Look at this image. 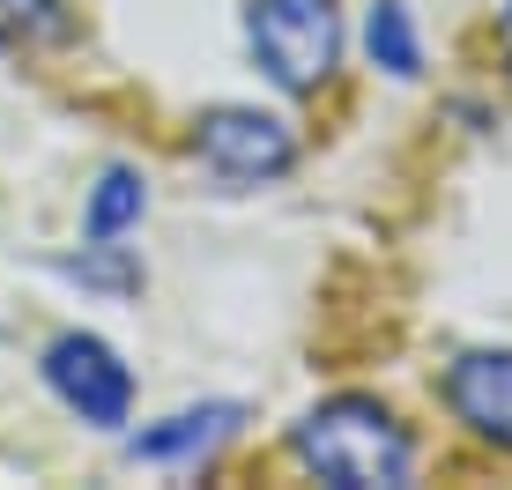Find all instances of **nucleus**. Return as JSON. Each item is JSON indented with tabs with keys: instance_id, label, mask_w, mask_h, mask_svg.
<instances>
[{
	"instance_id": "f257e3e1",
	"label": "nucleus",
	"mask_w": 512,
	"mask_h": 490,
	"mask_svg": "<svg viewBox=\"0 0 512 490\" xmlns=\"http://www.w3.org/2000/svg\"><path fill=\"white\" fill-rule=\"evenodd\" d=\"M290 453L334 490H401L416 476L409 424L372 394H334L320 409H305V424L290 431Z\"/></svg>"
},
{
	"instance_id": "20e7f679",
	"label": "nucleus",
	"mask_w": 512,
	"mask_h": 490,
	"mask_svg": "<svg viewBox=\"0 0 512 490\" xmlns=\"http://www.w3.org/2000/svg\"><path fill=\"white\" fill-rule=\"evenodd\" d=\"M45 387L67 401V409L82 416V424H127V409H134V372L119 364V349L112 342H97V335H60L45 349Z\"/></svg>"
},
{
	"instance_id": "6e6552de",
	"label": "nucleus",
	"mask_w": 512,
	"mask_h": 490,
	"mask_svg": "<svg viewBox=\"0 0 512 490\" xmlns=\"http://www.w3.org/2000/svg\"><path fill=\"white\" fill-rule=\"evenodd\" d=\"M364 52H372V67H386V75H423V45H416V23L401 0H379L372 15H364Z\"/></svg>"
},
{
	"instance_id": "423d86ee",
	"label": "nucleus",
	"mask_w": 512,
	"mask_h": 490,
	"mask_svg": "<svg viewBox=\"0 0 512 490\" xmlns=\"http://www.w3.org/2000/svg\"><path fill=\"white\" fill-rule=\"evenodd\" d=\"M238 416H245L238 401H201V409H179V416H164V424L134 431L127 453L134 461H156V468H186V461H201V453H216L231 439Z\"/></svg>"
},
{
	"instance_id": "39448f33",
	"label": "nucleus",
	"mask_w": 512,
	"mask_h": 490,
	"mask_svg": "<svg viewBox=\"0 0 512 490\" xmlns=\"http://www.w3.org/2000/svg\"><path fill=\"white\" fill-rule=\"evenodd\" d=\"M446 409L483 446L512 453V349H468L446 364Z\"/></svg>"
},
{
	"instance_id": "f03ea898",
	"label": "nucleus",
	"mask_w": 512,
	"mask_h": 490,
	"mask_svg": "<svg viewBox=\"0 0 512 490\" xmlns=\"http://www.w3.org/2000/svg\"><path fill=\"white\" fill-rule=\"evenodd\" d=\"M245 45L275 90L305 97L342 60V15L334 0H245Z\"/></svg>"
},
{
	"instance_id": "7ed1b4c3",
	"label": "nucleus",
	"mask_w": 512,
	"mask_h": 490,
	"mask_svg": "<svg viewBox=\"0 0 512 490\" xmlns=\"http://www.w3.org/2000/svg\"><path fill=\"white\" fill-rule=\"evenodd\" d=\"M193 156L231 186H268L297 164V134L260 104H216L193 119Z\"/></svg>"
},
{
	"instance_id": "0eeeda50",
	"label": "nucleus",
	"mask_w": 512,
	"mask_h": 490,
	"mask_svg": "<svg viewBox=\"0 0 512 490\" xmlns=\"http://www.w3.org/2000/svg\"><path fill=\"white\" fill-rule=\"evenodd\" d=\"M75 45V8L67 0H0V52H45Z\"/></svg>"
},
{
	"instance_id": "9d476101",
	"label": "nucleus",
	"mask_w": 512,
	"mask_h": 490,
	"mask_svg": "<svg viewBox=\"0 0 512 490\" xmlns=\"http://www.w3.org/2000/svg\"><path fill=\"white\" fill-rule=\"evenodd\" d=\"M60 275H75V283H90V290H141V268L127 253H112V238H90L75 260H60Z\"/></svg>"
},
{
	"instance_id": "9b49d317",
	"label": "nucleus",
	"mask_w": 512,
	"mask_h": 490,
	"mask_svg": "<svg viewBox=\"0 0 512 490\" xmlns=\"http://www.w3.org/2000/svg\"><path fill=\"white\" fill-rule=\"evenodd\" d=\"M498 52H505V60H512V8L498 15Z\"/></svg>"
},
{
	"instance_id": "1a4fd4ad",
	"label": "nucleus",
	"mask_w": 512,
	"mask_h": 490,
	"mask_svg": "<svg viewBox=\"0 0 512 490\" xmlns=\"http://www.w3.org/2000/svg\"><path fill=\"white\" fill-rule=\"evenodd\" d=\"M141 208H149V194H141V179L127 164H112L97 179V194H90V208H82V238H119L127 223H141Z\"/></svg>"
}]
</instances>
